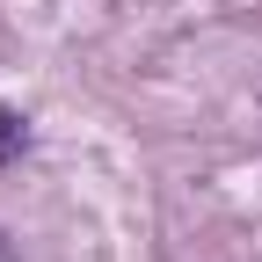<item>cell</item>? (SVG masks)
I'll return each instance as SVG.
<instances>
[{
	"instance_id": "6da1fadb",
	"label": "cell",
	"mask_w": 262,
	"mask_h": 262,
	"mask_svg": "<svg viewBox=\"0 0 262 262\" xmlns=\"http://www.w3.org/2000/svg\"><path fill=\"white\" fill-rule=\"evenodd\" d=\"M22 146H29L22 117H15V110H0V160H8V153H22Z\"/></svg>"
},
{
	"instance_id": "7a4b0ae2",
	"label": "cell",
	"mask_w": 262,
	"mask_h": 262,
	"mask_svg": "<svg viewBox=\"0 0 262 262\" xmlns=\"http://www.w3.org/2000/svg\"><path fill=\"white\" fill-rule=\"evenodd\" d=\"M0 262H22V255H15V248H8V233H0Z\"/></svg>"
}]
</instances>
